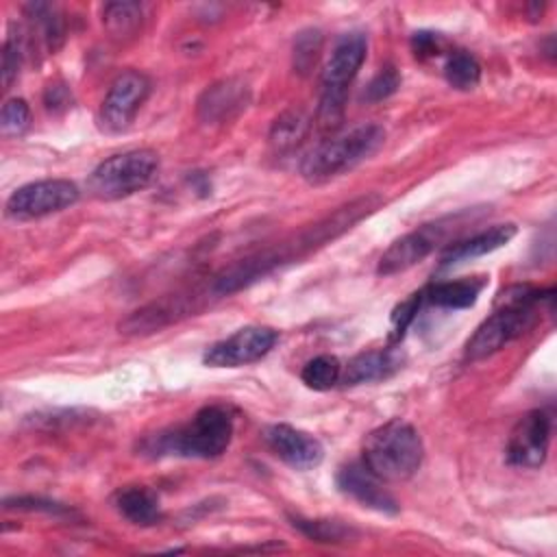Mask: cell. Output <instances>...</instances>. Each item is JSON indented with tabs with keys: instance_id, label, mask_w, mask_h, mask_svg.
<instances>
[{
	"instance_id": "obj_18",
	"label": "cell",
	"mask_w": 557,
	"mask_h": 557,
	"mask_svg": "<svg viewBox=\"0 0 557 557\" xmlns=\"http://www.w3.org/2000/svg\"><path fill=\"white\" fill-rule=\"evenodd\" d=\"M483 287H485L483 276L444 281V283H435L429 289H424V300H429L435 307H444V309H466L476 302Z\"/></svg>"
},
{
	"instance_id": "obj_12",
	"label": "cell",
	"mask_w": 557,
	"mask_h": 557,
	"mask_svg": "<svg viewBox=\"0 0 557 557\" xmlns=\"http://www.w3.org/2000/svg\"><path fill=\"white\" fill-rule=\"evenodd\" d=\"M270 450L294 470H311L324 459V446L318 437L292 424H270L263 431Z\"/></svg>"
},
{
	"instance_id": "obj_2",
	"label": "cell",
	"mask_w": 557,
	"mask_h": 557,
	"mask_svg": "<svg viewBox=\"0 0 557 557\" xmlns=\"http://www.w3.org/2000/svg\"><path fill=\"white\" fill-rule=\"evenodd\" d=\"M553 289L540 292L529 285H513L505 289L496 302L494 313L483 320L472 337L466 342V359L479 361L498 352L505 344L524 335L537 320V307L550 298Z\"/></svg>"
},
{
	"instance_id": "obj_5",
	"label": "cell",
	"mask_w": 557,
	"mask_h": 557,
	"mask_svg": "<svg viewBox=\"0 0 557 557\" xmlns=\"http://www.w3.org/2000/svg\"><path fill=\"white\" fill-rule=\"evenodd\" d=\"M385 131L379 124H359L344 135L331 137L313 148L300 163V174L309 183H324L379 150Z\"/></svg>"
},
{
	"instance_id": "obj_10",
	"label": "cell",
	"mask_w": 557,
	"mask_h": 557,
	"mask_svg": "<svg viewBox=\"0 0 557 557\" xmlns=\"http://www.w3.org/2000/svg\"><path fill=\"white\" fill-rule=\"evenodd\" d=\"M150 94V81L137 70H126L113 78L100 107V122L107 131H124Z\"/></svg>"
},
{
	"instance_id": "obj_14",
	"label": "cell",
	"mask_w": 557,
	"mask_h": 557,
	"mask_svg": "<svg viewBox=\"0 0 557 557\" xmlns=\"http://www.w3.org/2000/svg\"><path fill=\"white\" fill-rule=\"evenodd\" d=\"M250 91L246 83L237 78H224L213 83L198 98V117L207 124L226 122L248 104Z\"/></svg>"
},
{
	"instance_id": "obj_15",
	"label": "cell",
	"mask_w": 557,
	"mask_h": 557,
	"mask_svg": "<svg viewBox=\"0 0 557 557\" xmlns=\"http://www.w3.org/2000/svg\"><path fill=\"white\" fill-rule=\"evenodd\" d=\"M403 361H405V357L396 346L366 350L346 363L339 381L348 387L385 381L403 368Z\"/></svg>"
},
{
	"instance_id": "obj_13",
	"label": "cell",
	"mask_w": 557,
	"mask_h": 557,
	"mask_svg": "<svg viewBox=\"0 0 557 557\" xmlns=\"http://www.w3.org/2000/svg\"><path fill=\"white\" fill-rule=\"evenodd\" d=\"M337 487L363 507L381 513H398L396 498L383 487V481L363 463H348L337 472Z\"/></svg>"
},
{
	"instance_id": "obj_6",
	"label": "cell",
	"mask_w": 557,
	"mask_h": 557,
	"mask_svg": "<svg viewBox=\"0 0 557 557\" xmlns=\"http://www.w3.org/2000/svg\"><path fill=\"white\" fill-rule=\"evenodd\" d=\"M159 170V154L150 148L117 152L94 168L87 189L100 200L126 198L152 183Z\"/></svg>"
},
{
	"instance_id": "obj_9",
	"label": "cell",
	"mask_w": 557,
	"mask_h": 557,
	"mask_svg": "<svg viewBox=\"0 0 557 557\" xmlns=\"http://www.w3.org/2000/svg\"><path fill=\"white\" fill-rule=\"evenodd\" d=\"M553 420L544 409L527 411L509 433L507 461L516 468H540L546 461Z\"/></svg>"
},
{
	"instance_id": "obj_24",
	"label": "cell",
	"mask_w": 557,
	"mask_h": 557,
	"mask_svg": "<svg viewBox=\"0 0 557 557\" xmlns=\"http://www.w3.org/2000/svg\"><path fill=\"white\" fill-rule=\"evenodd\" d=\"M322 52V33L315 28L302 30L294 41V67L298 74H309Z\"/></svg>"
},
{
	"instance_id": "obj_27",
	"label": "cell",
	"mask_w": 557,
	"mask_h": 557,
	"mask_svg": "<svg viewBox=\"0 0 557 557\" xmlns=\"http://www.w3.org/2000/svg\"><path fill=\"white\" fill-rule=\"evenodd\" d=\"M30 124V109L26 100L11 98L4 102L0 111V133L4 137H17L22 135Z\"/></svg>"
},
{
	"instance_id": "obj_31",
	"label": "cell",
	"mask_w": 557,
	"mask_h": 557,
	"mask_svg": "<svg viewBox=\"0 0 557 557\" xmlns=\"http://www.w3.org/2000/svg\"><path fill=\"white\" fill-rule=\"evenodd\" d=\"M411 46H413V52L416 57H433L440 52V46H442V37L437 33H429V30H418L413 33L411 37Z\"/></svg>"
},
{
	"instance_id": "obj_23",
	"label": "cell",
	"mask_w": 557,
	"mask_h": 557,
	"mask_svg": "<svg viewBox=\"0 0 557 557\" xmlns=\"http://www.w3.org/2000/svg\"><path fill=\"white\" fill-rule=\"evenodd\" d=\"M309 128V120L302 111H287L283 113L270 131V141L278 148V150H287L294 148L307 133Z\"/></svg>"
},
{
	"instance_id": "obj_16",
	"label": "cell",
	"mask_w": 557,
	"mask_h": 557,
	"mask_svg": "<svg viewBox=\"0 0 557 557\" xmlns=\"http://www.w3.org/2000/svg\"><path fill=\"white\" fill-rule=\"evenodd\" d=\"M516 224L507 222V224H496L492 228H485L463 242H457L455 246H448L446 252L442 255V263L444 265H453L459 261H468L474 257H483L487 252H494L498 248H503L505 244H509L516 235Z\"/></svg>"
},
{
	"instance_id": "obj_30",
	"label": "cell",
	"mask_w": 557,
	"mask_h": 557,
	"mask_svg": "<svg viewBox=\"0 0 557 557\" xmlns=\"http://www.w3.org/2000/svg\"><path fill=\"white\" fill-rule=\"evenodd\" d=\"M4 507L11 509H37V511H48V513H63L67 511L63 505L59 503H52V500H44V498H33V496H15V498H7L4 500Z\"/></svg>"
},
{
	"instance_id": "obj_26",
	"label": "cell",
	"mask_w": 557,
	"mask_h": 557,
	"mask_svg": "<svg viewBox=\"0 0 557 557\" xmlns=\"http://www.w3.org/2000/svg\"><path fill=\"white\" fill-rule=\"evenodd\" d=\"M422 302H424V292H416L392 311V320H389V344L392 346L405 337V333L411 326V322L416 320V313L420 311Z\"/></svg>"
},
{
	"instance_id": "obj_29",
	"label": "cell",
	"mask_w": 557,
	"mask_h": 557,
	"mask_svg": "<svg viewBox=\"0 0 557 557\" xmlns=\"http://www.w3.org/2000/svg\"><path fill=\"white\" fill-rule=\"evenodd\" d=\"M400 87V74L396 72V67H383L366 87L363 98L368 102H381L385 98H389L396 89Z\"/></svg>"
},
{
	"instance_id": "obj_19",
	"label": "cell",
	"mask_w": 557,
	"mask_h": 557,
	"mask_svg": "<svg viewBox=\"0 0 557 557\" xmlns=\"http://www.w3.org/2000/svg\"><path fill=\"white\" fill-rule=\"evenodd\" d=\"M102 24L115 39H126L141 26V7L137 2H109L102 9Z\"/></svg>"
},
{
	"instance_id": "obj_32",
	"label": "cell",
	"mask_w": 557,
	"mask_h": 557,
	"mask_svg": "<svg viewBox=\"0 0 557 557\" xmlns=\"http://www.w3.org/2000/svg\"><path fill=\"white\" fill-rule=\"evenodd\" d=\"M44 104H46V109H50V111L65 109V107L70 104V91H67V87L61 85V83L48 85L46 91H44Z\"/></svg>"
},
{
	"instance_id": "obj_8",
	"label": "cell",
	"mask_w": 557,
	"mask_h": 557,
	"mask_svg": "<svg viewBox=\"0 0 557 557\" xmlns=\"http://www.w3.org/2000/svg\"><path fill=\"white\" fill-rule=\"evenodd\" d=\"M278 339V333L270 326L250 324L233 335L211 344L202 361L211 368H239L265 357Z\"/></svg>"
},
{
	"instance_id": "obj_25",
	"label": "cell",
	"mask_w": 557,
	"mask_h": 557,
	"mask_svg": "<svg viewBox=\"0 0 557 557\" xmlns=\"http://www.w3.org/2000/svg\"><path fill=\"white\" fill-rule=\"evenodd\" d=\"M294 527L300 529L309 540L315 542H346L350 537V527L337 522V520H305V518H294Z\"/></svg>"
},
{
	"instance_id": "obj_28",
	"label": "cell",
	"mask_w": 557,
	"mask_h": 557,
	"mask_svg": "<svg viewBox=\"0 0 557 557\" xmlns=\"http://www.w3.org/2000/svg\"><path fill=\"white\" fill-rule=\"evenodd\" d=\"M22 67V46L17 35H9L2 46V89H11L13 81L20 76Z\"/></svg>"
},
{
	"instance_id": "obj_22",
	"label": "cell",
	"mask_w": 557,
	"mask_h": 557,
	"mask_svg": "<svg viewBox=\"0 0 557 557\" xmlns=\"http://www.w3.org/2000/svg\"><path fill=\"white\" fill-rule=\"evenodd\" d=\"M26 11H28L33 24L39 28V35L46 41V46L54 52L63 44V37H65L63 20H61L57 7L46 4V2H35V4H28Z\"/></svg>"
},
{
	"instance_id": "obj_3",
	"label": "cell",
	"mask_w": 557,
	"mask_h": 557,
	"mask_svg": "<svg viewBox=\"0 0 557 557\" xmlns=\"http://www.w3.org/2000/svg\"><path fill=\"white\" fill-rule=\"evenodd\" d=\"M424 446L413 424L394 418L366 435L363 466L381 481H405L422 463Z\"/></svg>"
},
{
	"instance_id": "obj_17",
	"label": "cell",
	"mask_w": 557,
	"mask_h": 557,
	"mask_svg": "<svg viewBox=\"0 0 557 557\" xmlns=\"http://www.w3.org/2000/svg\"><path fill=\"white\" fill-rule=\"evenodd\" d=\"M113 505L128 522L139 527H150L161 520L159 498L152 490L144 485H128L117 490Z\"/></svg>"
},
{
	"instance_id": "obj_21",
	"label": "cell",
	"mask_w": 557,
	"mask_h": 557,
	"mask_svg": "<svg viewBox=\"0 0 557 557\" xmlns=\"http://www.w3.org/2000/svg\"><path fill=\"white\" fill-rule=\"evenodd\" d=\"M339 376H342V363L333 355L313 357L311 361L305 363L300 372L302 383L315 392L331 389L335 383H339Z\"/></svg>"
},
{
	"instance_id": "obj_7",
	"label": "cell",
	"mask_w": 557,
	"mask_h": 557,
	"mask_svg": "<svg viewBox=\"0 0 557 557\" xmlns=\"http://www.w3.org/2000/svg\"><path fill=\"white\" fill-rule=\"evenodd\" d=\"M78 200V187L65 178H44L17 187L7 200V215L13 220H37L59 213Z\"/></svg>"
},
{
	"instance_id": "obj_11",
	"label": "cell",
	"mask_w": 557,
	"mask_h": 557,
	"mask_svg": "<svg viewBox=\"0 0 557 557\" xmlns=\"http://www.w3.org/2000/svg\"><path fill=\"white\" fill-rule=\"evenodd\" d=\"M448 231H450V222L437 220L433 224H424V226L398 237L381 255L379 265H376V274L392 276V274L405 272L411 265L420 263L424 257H429L440 246V242L444 239V235Z\"/></svg>"
},
{
	"instance_id": "obj_4",
	"label": "cell",
	"mask_w": 557,
	"mask_h": 557,
	"mask_svg": "<svg viewBox=\"0 0 557 557\" xmlns=\"http://www.w3.org/2000/svg\"><path fill=\"white\" fill-rule=\"evenodd\" d=\"M368 39L363 33H346L333 46V52L322 70L320 78V107L318 124L322 131H335L344 120V104L348 85L357 76L361 63L366 61Z\"/></svg>"
},
{
	"instance_id": "obj_1",
	"label": "cell",
	"mask_w": 557,
	"mask_h": 557,
	"mask_svg": "<svg viewBox=\"0 0 557 557\" xmlns=\"http://www.w3.org/2000/svg\"><path fill=\"white\" fill-rule=\"evenodd\" d=\"M233 437V416L224 405H207L196 416L178 426L159 431L146 437L139 450L148 457H220Z\"/></svg>"
},
{
	"instance_id": "obj_20",
	"label": "cell",
	"mask_w": 557,
	"mask_h": 557,
	"mask_svg": "<svg viewBox=\"0 0 557 557\" xmlns=\"http://www.w3.org/2000/svg\"><path fill=\"white\" fill-rule=\"evenodd\" d=\"M444 76L448 81L450 87L468 91L474 89L481 81V65L479 61L466 52V50H457L448 57L446 65H444Z\"/></svg>"
}]
</instances>
